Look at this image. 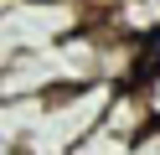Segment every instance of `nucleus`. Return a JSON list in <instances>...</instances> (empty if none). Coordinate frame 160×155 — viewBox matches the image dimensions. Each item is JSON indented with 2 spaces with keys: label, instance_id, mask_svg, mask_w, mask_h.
<instances>
[{
  "label": "nucleus",
  "instance_id": "7ed1b4c3",
  "mask_svg": "<svg viewBox=\"0 0 160 155\" xmlns=\"http://www.w3.org/2000/svg\"><path fill=\"white\" fill-rule=\"evenodd\" d=\"M134 88H139V98H145V109L155 114V124H160V62H150L145 72L134 78Z\"/></svg>",
  "mask_w": 160,
  "mask_h": 155
},
{
  "label": "nucleus",
  "instance_id": "39448f33",
  "mask_svg": "<svg viewBox=\"0 0 160 155\" xmlns=\"http://www.w3.org/2000/svg\"><path fill=\"white\" fill-rule=\"evenodd\" d=\"M145 57H150V62H160V31H155V36L145 41Z\"/></svg>",
  "mask_w": 160,
  "mask_h": 155
},
{
  "label": "nucleus",
  "instance_id": "f257e3e1",
  "mask_svg": "<svg viewBox=\"0 0 160 155\" xmlns=\"http://www.w3.org/2000/svg\"><path fill=\"white\" fill-rule=\"evenodd\" d=\"M98 10H103V21H93V26L114 31L124 41H150L160 31V0H108Z\"/></svg>",
  "mask_w": 160,
  "mask_h": 155
},
{
  "label": "nucleus",
  "instance_id": "20e7f679",
  "mask_svg": "<svg viewBox=\"0 0 160 155\" xmlns=\"http://www.w3.org/2000/svg\"><path fill=\"white\" fill-rule=\"evenodd\" d=\"M129 155H160V124H155V129H150V134H145V140H139Z\"/></svg>",
  "mask_w": 160,
  "mask_h": 155
},
{
  "label": "nucleus",
  "instance_id": "f03ea898",
  "mask_svg": "<svg viewBox=\"0 0 160 155\" xmlns=\"http://www.w3.org/2000/svg\"><path fill=\"white\" fill-rule=\"evenodd\" d=\"M134 145H139V140H129L124 129H114L108 119H98V124H93V129H88V134H83V140H78L67 155H129Z\"/></svg>",
  "mask_w": 160,
  "mask_h": 155
}]
</instances>
